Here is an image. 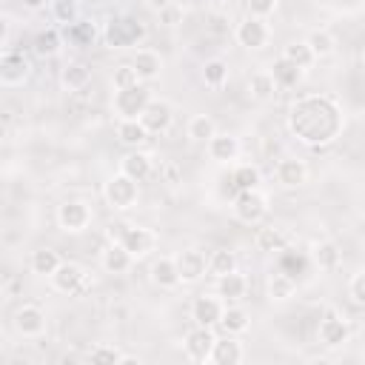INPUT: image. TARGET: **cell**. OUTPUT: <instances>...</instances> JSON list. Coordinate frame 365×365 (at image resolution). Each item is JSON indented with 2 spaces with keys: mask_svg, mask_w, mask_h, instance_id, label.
<instances>
[{
  "mask_svg": "<svg viewBox=\"0 0 365 365\" xmlns=\"http://www.w3.org/2000/svg\"><path fill=\"white\" fill-rule=\"evenodd\" d=\"M285 125L299 143L311 148H322V145H331L342 134L345 108L331 94H305L291 103L285 114Z\"/></svg>",
  "mask_w": 365,
  "mask_h": 365,
  "instance_id": "6da1fadb",
  "label": "cell"
},
{
  "mask_svg": "<svg viewBox=\"0 0 365 365\" xmlns=\"http://www.w3.org/2000/svg\"><path fill=\"white\" fill-rule=\"evenodd\" d=\"M108 237L123 242L134 259H143L148 257L154 248H157V234L145 225H125V222H117V225H108Z\"/></svg>",
  "mask_w": 365,
  "mask_h": 365,
  "instance_id": "7a4b0ae2",
  "label": "cell"
},
{
  "mask_svg": "<svg viewBox=\"0 0 365 365\" xmlns=\"http://www.w3.org/2000/svg\"><path fill=\"white\" fill-rule=\"evenodd\" d=\"M151 88L145 83H134L125 88H114V100L111 108L117 114V120H140V114L145 111V106L151 103Z\"/></svg>",
  "mask_w": 365,
  "mask_h": 365,
  "instance_id": "3957f363",
  "label": "cell"
},
{
  "mask_svg": "<svg viewBox=\"0 0 365 365\" xmlns=\"http://www.w3.org/2000/svg\"><path fill=\"white\" fill-rule=\"evenodd\" d=\"M103 197H106V202H108L114 211H128V208H134V202H137V197H140V182L131 180L128 174L117 171V174H111V177L106 180Z\"/></svg>",
  "mask_w": 365,
  "mask_h": 365,
  "instance_id": "277c9868",
  "label": "cell"
},
{
  "mask_svg": "<svg viewBox=\"0 0 365 365\" xmlns=\"http://www.w3.org/2000/svg\"><path fill=\"white\" fill-rule=\"evenodd\" d=\"M231 211L240 222L245 225H259L268 217V197L259 188H248V191H237Z\"/></svg>",
  "mask_w": 365,
  "mask_h": 365,
  "instance_id": "5b68a950",
  "label": "cell"
},
{
  "mask_svg": "<svg viewBox=\"0 0 365 365\" xmlns=\"http://www.w3.org/2000/svg\"><path fill=\"white\" fill-rule=\"evenodd\" d=\"M351 339V322L339 311H325L317 325V342L322 348H342Z\"/></svg>",
  "mask_w": 365,
  "mask_h": 365,
  "instance_id": "8992f818",
  "label": "cell"
},
{
  "mask_svg": "<svg viewBox=\"0 0 365 365\" xmlns=\"http://www.w3.org/2000/svg\"><path fill=\"white\" fill-rule=\"evenodd\" d=\"M234 37H237V43H240L242 48H248V51H259V48H265L268 40H271V26H268L265 17L248 14V17H242V20L237 23Z\"/></svg>",
  "mask_w": 365,
  "mask_h": 365,
  "instance_id": "52a82bcc",
  "label": "cell"
},
{
  "mask_svg": "<svg viewBox=\"0 0 365 365\" xmlns=\"http://www.w3.org/2000/svg\"><path fill=\"white\" fill-rule=\"evenodd\" d=\"M143 37H145V29L134 17H128V14L111 17L108 26H106V43L111 48H128V46H134Z\"/></svg>",
  "mask_w": 365,
  "mask_h": 365,
  "instance_id": "ba28073f",
  "label": "cell"
},
{
  "mask_svg": "<svg viewBox=\"0 0 365 365\" xmlns=\"http://www.w3.org/2000/svg\"><path fill=\"white\" fill-rule=\"evenodd\" d=\"M57 225L66 234H80L91 225V205L83 200H66L57 205Z\"/></svg>",
  "mask_w": 365,
  "mask_h": 365,
  "instance_id": "9c48e42d",
  "label": "cell"
},
{
  "mask_svg": "<svg viewBox=\"0 0 365 365\" xmlns=\"http://www.w3.org/2000/svg\"><path fill=\"white\" fill-rule=\"evenodd\" d=\"M11 325H14V331H17L23 339H37V336H43V334H46L48 319H46V311H43L40 305L26 302V305H20V308L14 311Z\"/></svg>",
  "mask_w": 365,
  "mask_h": 365,
  "instance_id": "30bf717a",
  "label": "cell"
},
{
  "mask_svg": "<svg viewBox=\"0 0 365 365\" xmlns=\"http://www.w3.org/2000/svg\"><path fill=\"white\" fill-rule=\"evenodd\" d=\"M214 342H217V334L214 328H205V325H194L185 339H182V351L191 362H211V351H214Z\"/></svg>",
  "mask_w": 365,
  "mask_h": 365,
  "instance_id": "8fae6325",
  "label": "cell"
},
{
  "mask_svg": "<svg viewBox=\"0 0 365 365\" xmlns=\"http://www.w3.org/2000/svg\"><path fill=\"white\" fill-rule=\"evenodd\" d=\"M31 74V63L23 51H14V48H3V57H0V83L3 86H23Z\"/></svg>",
  "mask_w": 365,
  "mask_h": 365,
  "instance_id": "7c38bea8",
  "label": "cell"
},
{
  "mask_svg": "<svg viewBox=\"0 0 365 365\" xmlns=\"http://www.w3.org/2000/svg\"><path fill=\"white\" fill-rule=\"evenodd\" d=\"M225 311V299L220 294H200L191 302V319L194 325H205V328H217Z\"/></svg>",
  "mask_w": 365,
  "mask_h": 365,
  "instance_id": "4fadbf2b",
  "label": "cell"
},
{
  "mask_svg": "<svg viewBox=\"0 0 365 365\" xmlns=\"http://www.w3.org/2000/svg\"><path fill=\"white\" fill-rule=\"evenodd\" d=\"M174 259H177L182 285H194L208 274V257L200 248H182L180 254H174Z\"/></svg>",
  "mask_w": 365,
  "mask_h": 365,
  "instance_id": "5bb4252c",
  "label": "cell"
},
{
  "mask_svg": "<svg viewBox=\"0 0 365 365\" xmlns=\"http://www.w3.org/2000/svg\"><path fill=\"white\" fill-rule=\"evenodd\" d=\"M48 282L57 294L71 297V294H80V288L86 285V271L80 262H60V268L48 277Z\"/></svg>",
  "mask_w": 365,
  "mask_h": 365,
  "instance_id": "9a60e30c",
  "label": "cell"
},
{
  "mask_svg": "<svg viewBox=\"0 0 365 365\" xmlns=\"http://www.w3.org/2000/svg\"><path fill=\"white\" fill-rule=\"evenodd\" d=\"M140 123L145 125L148 134H165V131L171 128V123H174V108H171V103L154 97V100L145 106V111L140 114Z\"/></svg>",
  "mask_w": 365,
  "mask_h": 365,
  "instance_id": "2e32d148",
  "label": "cell"
},
{
  "mask_svg": "<svg viewBox=\"0 0 365 365\" xmlns=\"http://www.w3.org/2000/svg\"><path fill=\"white\" fill-rule=\"evenodd\" d=\"M274 177H277V182L282 185V188H302L305 182H308V165H305V160H299V157H282L279 163H277V168H274Z\"/></svg>",
  "mask_w": 365,
  "mask_h": 365,
  "instance_id": "e0dca14e",
  "label": "cell"
},
{
  "mask_svg": "<svg viewBox=\"0 0 365 365\" xmlns=\"http://www.w3.org/2000/svg\"><path fill=\"white\" fill-rule=\"evenodd\" d=\"M131 265H134L131 251H128L123 242H117V240H111V242L100 251V268H103L106 274H128Z\"/></svg>",
  "mask_w": 365,
  "mask_h": 365,
  "instance_id": "ac0fdd59",
  "label": "cell"
},
{
  "mask_svg": "<svg viewBox=\"0 0 365 365\" xmlns=\"http://www.w3.org/2000/svg\"><path fill=\"white\" fill-rule=\"evenodd\" d=\"M208 157L214 160V163H220V165H231L237 157H240V140L234 137V134H214L211 140H208Z\"/></svg>",
  "mask_w": 365,
  "mask_h": 365,
  "instance_id": "d6986e66",
  "label": "cell"
},
{
  "mask_svg": "<svg viewBox=\"0 0 365 365\" xmlns=\"http://www.w3.org/2000/svg\"><path fill=\"white\" fill-rule=\"evenodd\" d=\"M120 171L128 174V177L137 180V182H145V180L154 174V157H151L148 151L134 148V151H128V154L120 160Z\"/></svg>",
  "mask_w": 365,
  "mask_h": 365,
  "instance_id": "ffe728a7",
  "label": "cell"
},
{
  "mask_svg": "<svg viewBox=\"0 0 365 365\" xmlns=\"http://www.w3.org/2000/svg\"><path fill=\"white\" fill-rule=\"evenodd\" d=\"M151 282L163 291H171V288H180L182 279H180V268H177V259L174 257H157L151 262Z\"/></svg>",
  "mask_w": 365,
  "mask_h": 365,
  "instance_id": "44dd1931",
  "label": "cell"
},
{
  "mask_svg": "<svg viewBox=\"0 0 365 365\" xmlns=\"http://www.w3.org/2000/svg\"><path fill=\"white\" fill-rule=\"evenodd\" d=\"M242 359H245V348L234 334H225L222 339L214 342V351H211V362L214 365H237Z\"/></svg>",
  "mask_w": 365,
  "mask_h": 365,
  "instance_id": "7402d4cb",
  "label": "cell"
},
{
  "mask_svg": "<svg viewBox=\"0 0 365 365\" xmlns=\"http://www.w3.org/2000/svg\"><path fill=\"white\" fill-rule=\"evenodd\" d=\"M131 66L137 68V74H140L143 83H151V80H157L160 71H163V57H160V51H154V48H137L134 57H131Z\"/></svg>",
  "mask_w": 365,
  "mask_h": 365,
  "instance_id": "603a6c76",
  "label": "cell"
},
{
  "mask_svg": "<svg viewBox=\"0 0 365 365\" xmlns=\"http://www.w3.org/2000/svg\"><path fill=\"white\" fill-rule=\"evenodd\" d=\"M311 259L319 271H336L339 262H342V251L334 240H319L311 245Z\"/></svg>",
  "mask_w": 365,
  "mask_h": 365,
  "instance_id": "cb8c5ba5",
  "label": "cell"
},
{
  "mask_svg": "<svg viewBox=\"0 0 365 365\" xmlns=\"http://www.w3.org/2000/svg\"><path fill=\"white\" fill-rule=\"evenodd\" d=\"M217 294L225 302H240L248 294V277L240 271H228V274L217 277Z\"/></svg>",
  "mask_w": 365,
  "mask_h": 365,
  "instance_id": "d4e9b609",
  "label": "cell"
},
{
  "mask_svg": "<svg viewBox=\"0 0 365 365\" xmlns=\"http://www.w3.org/2000/svg\"><path fill=\"white\" fill-rule=\"evenodd\" d=\"M265 294H268L271 302H288L297 294V279L285 271H274L265 279Z\"/></svg>",
  "mask_w": 365,
  "mask_h": 365,
  "instance_id": "484cf974",
  "label": "cell"
},
{
  "mask_svg": "<svg viewBox=\"0 0 365 365\" xmlns=\"http://www.w3.org/2000/svg\"><path fill=\"white\" fill-rule=\"evenodd\" d=\"M277 88H279V86H277L271 68H259V71H254V74L248 77V94H251L257 103H268V100H274Z\"/></svg>",
  "mask_w": 365,
  "mask_h": 365,
  "instance_id": "4316f807",
  "label": "cell"
},
{
  "mask_svg": "<svg viewBox=\"0 0 365 365\" xmlns=\"http://www.w3.org/2000/svg\"><path fill=\"white\" fill-rule=\"evenodd\" d=\"M254 245H257V251H262V254L285 251L288 234H285L279 225H262V228H257V234H254Z\"/></svg>",
  "mask_w": 365,
  "mask_h": 365,
  "instance_id": "83f0119b",
  "label": "cell"
},
{
  "mask_svg": "<svg viewBox=\"0 0 365 365\" xmlns=\"http://www.w3.org/2000/svg\"><path fill=\"white\" fill-rule=\"evenodd\" d=\"M271 74H274V80H277L279 88H294V86L302 83L305 68H299L297 63H291V60H285V57L279 54V57L271 63Z\"/></svg>",
  "mask_w": 365,
  "mask_h": 365,
  "instance_id": "f1b7e54d",
  "label": "cell"
},
{
  "mask_svg": "<svg viewBox=\"0 0 365 365\" xmlns=\"http://www.w3.org/2000/svg\"><path fill=\"white\" fill-rule=\"evenodd\" d=\"M220 328H222V334L242 336V334L251 328V314H248L242 305H225L222 319H220Z\"/></svg>",
  "mask_w": 365,
  "mask_h": 365,
  "instance_id": "f546056e",
  "label": "cell"
},
{
  "mask_svg": "<svg viewBox=\"0 0 365 365\" xmlns=\"http://www.w3.org/2000/svg\"><path fill=\"white\" fill-rule=\"evenodd\" d=\"M60 83L68 91H80L91 83V68L86 63H66L63 71H60Z\"/></svg>",
  "mask_w": 365,
  "mask_h": 365,
  "instance_id": "4dcf8cb0",
  "label": "cell"
},
{
  "mask_svg": "<svg viewBox=\"0 0 365 365\" xmlns=\"http://www.w3.org/2000/svg\"><path fill=\"white\" fill-rule=\"evenodd\" d=\"M185 134L191 143H200V145H208V140L217 134V123L208 117V114H194L185 125Z\"/></svg>",
  "mask_w": 365,
  "mask_h": 365,
  "instance_id": "1f68e13d",
  "label": "cell"
},
{
  "mask_svg": "<svg viewBox=\"0 0 365 365\" xmlns=\"http://www.w3.org/2000/svg\"><path fill=\"white\" fill-rule=\"evenodd\" d=\"M60 254L54 251V248H37V251H31V259H29V265H31V271L37 274V277H51L57 268H60Z\"/></svg>",
  "mask_w": 365,
  "mask_h": 365,
  "instance_id": "d6a6232c",
  "label": "cell"
},
{
  "mask_svg": "<svg viewBox=\"0 0 365 365\" xmlns=\"http://www.w3.org/2000/svg\"><path fill=\"white\" fill-rule=\"evenodd\" d=\"M282 57L291 60V63H297V66L305 68V71L317 63V54L311 51L308 40H291V43H285V46H282Z\"/></svg>",
  "mask_w": 365,
  "mask_h": 365,
  "instance_id": "836d02e7",
  "label": "cell"
},
{
  "mask_svg": "<svg viewBox=\"0 0 365 365\" xmlns=\"http://www.w3.org/2000/svg\"><path fill=\"white\" fill-rule=\"evenodd\" d=\"M117 137H120L123 145L137 148V145H143L148 140V131H145V125L140 120H120L117 123Z\"/></svg>",
  "mask_w": 365,
  "mask_h": 365,
  "instance_id": "e575fe53",
  "label": "cell"
},
{
  "mask_svg": "<svg viewBox=\"0 0 365 365\" xmlns=\"http://www.w3.org/2000/svg\"><path fill=\"white\" fill-rule=\"evenodd\" d=\"M202 83L208 88H222L228 83V63L220 57H211L202 63Z\"/></svg>",
  "mask_w": 365,
  "mask_h": 365,
  "instance_id": "d590c367",
  "label": "cell"
},
{
  "mask_svg": "<svg viewBox=\"0 0 365 365\" xmlns=\"http://www.w3.org/2000/svg\"><path fill=\"white\" fill-rule=\"evenodd\" d=\"M259 180H262V174H259V168L251 165V163H240V165H234V171H231V182H234L237 191L259 188Z\"/></svg>",
  "mask_w": 365,
  "mask_h": 365,
  "instance_id": "8d00e7d4",
  "label": "cell"
},
{
  "mask_svg": "<svg viewBox=\"0 0 365 365\" xmlns=\"http://www.w3.org/2000/svg\"><path fill=\"white\" fill-rule=\"evenodd\" d=\"M60 46H63V40H60V34H57V29H40L37 34H34V54L37 57H54L57 51H60Z\"/></svg>",
  "mask_w": 365,
  "mask_h": 365,
  "instance_id": "74e56055",
  "label": "cell"
},
{
  "mask_svg": "<svg viewBox=\"0 0 365 365\" xmlns=\"http://www.w3.org/2000/svg\"><path fill=\"white\" fill-rule=\"evenodd\" d=\"M308 46H311V51L317 54V60H322V57H331L334 51H336V40H334V34L328 31V29H314V31H308Z\"/></svg>",
  "mask_w": 365,
  "mask_h": 365,
  "instance_id": "f35d334b",
  "label": "cell"
},
{
  "mask_svg": "<svg viewBox=\"0 0 365 365\" xmlns=\"http://www.w3.org/2000/svg\"><path fill=\"white\" fill-rule=\"evenodd\" d=\"M228 271H237V254L231 248H214L208 254V274L222 277Z\"/></svg>",
  "mask_w": 365,
  "mask_h": 365,
  "instance_id": "ab89813d",
  "label": "cell"
},
{
  "mask_svg": "<svg viewBox=\"0 0 365 365\" xmlns=\"http://www.w3.org/2000/svg\"><path fill=\"white\" fill-rule=\"evenodd\" d=\"M88 359L94 365H120L123 362V351L114 348V345H108V342H100V345H94L88 351Z\"/></svg>",
  "mask_w": 365,
  "mask_h": 365,
  "instance_id": "60d3db41",
  "label": "cell"
},
{
  "mask_svg": "<svg viewBox=\"0 0 365 365\" xmlns=\"http://www.w3.org/2000/svg\"><path fill=\"white\" fill-rule=\"evenodd\" d=\"M51 14H54V20L66 23V26H74L77 17H80L77 0H54V3H51Z\"/></svg>",
  "mask_w": 365,
  "mask_h": 365,
  "instance_id": "b9f144b4",
  "label": "cell"
},
{
  "mask_svg": "<svg viewBox=\"0 0 365 365\" xmlns=\"http://www.w3.org/2000/svg\"><path fill=\"white\" fill-rule=\"evenodd\" d=\"M111 83H114V88H125V86H134V83H143V80H140V74L131 63H120L111 74Z\"/></svg>",
  "mask_w": 365,
  "mask_h": 365,
  "instance_id": "7bdbcfd3",
  "label": "cell"
},
{
  "mask_svg": "<svg viewBox=\"0 0 365 365\" xmlns=\"http://www.w3.org/2000/svg\"><path fill=\"white\" fill-rule=\"evenodd\" d=\"M348 297H351L359 308H365V268L356 271V274L348 279Z\"/></svg>",
  "mask_w": 365,
  "mask_h": 365,
  "instance_id": "ee69618b",
  "label": "cell"
},
{
  "mask_svg": "<svg viewBox=\"0 0 365 365\" xmlns=\"http://www.w3.org/2000/svg\"><path fill=\"white\" fill-rule=\"evenodd\" d=\"M277 9V0H248V14H257V17H265Z\"/></svg>",
  "mask_w": 365,
  "mask_h": 365,
  "instance_id": "f6af8a7d",
  "label": "cell"
},
{
  "mask_svg": "<svg viewBox=\"0 0 365 365\" xmlns=\"http://www.w3.org/2000/svg\"><path fill=\"white\" fill-rule=\"evenodd\" d=\"M182 17V9L180 6H168V9H160V23L163 26H177Z\"/></svg>",
  "mask_w": 365,
  "mask_h": 365,
  "instance_id": "bcb514c9",
  "label": "cell"
},
{
  "mask_svg": "<svg viewBox=\"0 0 365 365\" xmlns=\"http://www.w3.org/2000/svg\"><path fill=\"white\" fill-rule=\"evenodd\" d=\"M20 3H23L26 9H40V6L46 3V0H20Z\"/></svg>",
  "mask_w": 365,
  "mask_h": 365,
  "instance_id": "7dc6e473",
  "label": "cell"
},
{
  "mask_svg": "<svg viewBox=\"0 0 365 365\" xmlns=\"http://www.w3.org/2000/svg\"><path fill=\"white\" fill-rule=\"evenodd\" d=\"M362 68H365V51H362Z\"/></svg>",
  "mask_w": 365,
  "mask_h": 365,
  "instance_id": "c3c4849f",
  "label": "cell"
},
{
  "mask_svg": "<svg viewBox=\"0 0 365 365\" xmlns=\"http://www.w3.org/2000/svg\"><path fill=\"white\" fill-rule=\"evenodd\" d=\"M145 3H157V0H145Z\"/></svg>",
  "mask_w": 365,
  "mask_h": 365,
  "instance_id": "681fc988",
  "label": "cell"
},
{
  "mask_svg": "<svg viewBox=\"0 0 365 365\" xmlns=\"http://www.w3.org/2000/svg\"><path fill=\"white\" fill-rule=\"evenodd\" d=\"M362 220H365V208H362Z\"/></svg>",
  "mask_w": 365,
  "mask_h": 365,
  "instance_id": "f907efd6",
  "label": "cell"
},
{
  "mask_svg": "<svg viewBox=\"0 0 365 365\" xmlns=\"http://www.w3.org/2000/svg\"><path fill=\"white\" fill-rule=\"evenodd\" d=\"M362 251H365V242H362Z\"/></svg>",
  "mask_w": 365,
  "mask_h": 365,
  "instance_id": "816d5d0a",
  "label": "cell"
}]
</instances>
